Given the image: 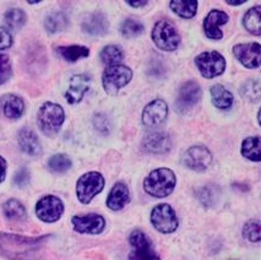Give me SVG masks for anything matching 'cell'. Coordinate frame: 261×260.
<instances>
[{
  "label": "cell",
  "instance_id": "cell-29",
  "mask_svg": "<svg viewBox=\"0 0 261 260\" xmlns=\"http://www.w3.org/2000/svg\"><path fill=\"white\" fill-rule=\"evenodd\" d=\"M99 58H101L102 63H105L107 66L121 64L124 59V52L117 44H108L101 49Z\"/></svg>",
  "mask_w": 261,
  "mask_h": 260
},
{
  "label": "cell",
  "instance_id": "cell-10",
  "mask_svg": "<svg viewBox=\"0 0 261 260\" xmlns=\"http://www.w3.org/2000/svg\"><path fill=\"white\" fill-rule=\"evenodd\" d=\"M129 243L133 248L129 254L130 260H161L154 252L152 242L141 229H134L130 233Z\"/></svg>",
  "mask_w": 261,
  "mask_h": 260
},
{
  "label": "cell",
  "instance_id": "cell-40",
  "mask_svg": "<svg viewBox=\"0 0 261 260\" xmlns=\"http://www.w3.org/2000/svg\"><path fill=\"white\" fill-rule=\"evenodd\" d=\"M14 43V38L11 32L7 27H0V50L9 49Z\"/></svg>",
  "mask_w": 261,
  "mask_h": 260
},
{
  "label": "cell",
  "instance_id": "cell-34",
  "mask_svg": "<svg viewBox=\"0 0 261 260\" xmlns=\"http://www.w3.org/2000/svg\"><path fill=\"white\" fill-rule=\"evenodd\" d=\"M119 31L123 37L133 38V37H138V36H140L141 33H144L145 26L144 23L140 22L139 20L126 19L120 23Z\"/></svg>",
  "mask_w": 261,
  "mask_h": 260
},
{
  "label": "cell",
  "instance_id": "cell-32",
  "mask_svg": "<svg viewBox=\"0 0 261 260\" xmlns=\"http://www.w3.org/2000/svg\"><path fill=\"white\" fill-rule=\"evenodd\" d=\"M241 93L247 101L257 103L260 101L261 91H260V80L259 79H250L245 81L241 87Z\"/></svg>",
  "mask_w": 261,
  "mask_h": 260
},
{
  "label": "cell",
  "instance_id": "cell-18",
  "mask_svg": "<svg viewBox=\"0 0 261 260\" xmlns=\"http://www.w3.org/2000/svg\"><path fill=\"white\" fill-rule=\"evenodd\" d=\"M81 30L86 35L92 37H102L107 35L109 30V21L102 11H93L87 14L81 22Z\"/></svg>",
  "mask_w": 261,
  "mask_h": 260
},
{
  "label": "cell",
  "instance_id": "cell-37",
  "mask_svg": "<svg viewBox=\"0 0 261 260\" xmlns=\"http://www.w3.org/2000/svg\"><path fill=\"white\" fill-rule=\"evenodd\" d=\"M92 122L93 126H95L97 132H99L101 134L108 135L109 133H111L112 123L105 113H96L92 118Z\"/></svg>",
  "mask_w": 261,
  "mask_h": 260
},
{
  "label": "cell",
  "instance_id": "cell-31",
  "mask_svg": "<svg viewBox=\"0 0 261 260\" xmlns=\"http://www.w3.org/2000/svg\"><path fill=\"white\" fill-rule=\"evenodd\" d=\"M4 22L7 23V29L9 30H20L26 25L27 22V14L22 9H10L4 14Z\"/></svg>",
  "mask_w": 261,
  "mask_h": 260
},
{
  "label": "cell",
  "instance_id": "cell-26",
  "mask_svg": "<svg viewBox=\"0 0 261 260\" xmlns=\"http://www.w3.org/2000/svg\"><path fill=\"white\" fill-rule=\"evenodd\" d=\"M243 26L254 36L261 35V7L255 5L245 13L243 17Z\"/></svg>",
  "mask_w": 261,
  "mask_h": 260
},
{
  "label": "cell",
  "instance_id": "cell-13",
  "mask_svg": "<svg viewBox=\"0 0 261 260\" xmlns=\"http://www.w3.org/2000/svg\"><path fill=\"white\" fill-rule=\"evenodd\" d=\"M71 223L75 232L81 235H99L106 228L105 217L95 213L72 216Z\"/></svg>",
  "mask_w": 261,
  "mask_h": 260
},
{
  "label": "cell",
  "instance_id": "cell-4",
  "mask_svg": "<svg viewBox=\"0 0 261 260\" xmlns=\"http://www.w3.org/2000/svg\"><path fill=\"white\" fill-rule=\"evenodd\" d=\"M133 79V70L124 64L107 66L102 74V86L109 96L117 95Z\"/></svg>",
  "mask_w": 261,
  "mask_h": 260
},
{
  "label": "cell",
  "instance_id": "cell-11",
  "mask_svg": "<svg viewBox=\"0 0 261 260\" xmlns=\"http://www.w3.org/2000/svg\"><path fill=\"white\" fill-rule=\"evenodd\" d=\"M36 215L41 221L53 223L60 220L64 214V204L56 195H45L36 204Z\"/></svg>",
  "mask_w": 261,
  "mask_h": 260
},
{
  "label": "cell",
  "instance_id": "cell-22",
  "mask_svg": "<svg viewBox=\"0 0 261 260\" xmlns=\"http://www.w3.org/2000/svg\"><path fill=\"white\" fill-rule=\"evenodd\" d=\"M130 201V192L125 183L118 182L111 189L107 198V206L112 211H119Z\"/></svg>",
  "mask_w": 261,
  "mask_h": 260
},
{
  "label": "cell",
  "instance_id": "cell-20",
  "mask_svg": "<svg viewBox=\"0 0 261 260\" xmlns=\"http://www.w3.org/2000/svg\"><path fill=\"white\" fill-rule=\"evenodd\" d=\"M17 143L20 149L29 156H39L42 153V145L38 135L30 128H22L17 134Z\"/></svg>",
  "mask_w": 261,
  "mask_h": 260
},
{
  "label": "cell",
  "instance_id": "cell-14",
  "mask_svg": "<svg viewBox=\"0 0 261 260\" xmlns=\"http://www.w3.org/2000/svg\"><path fill=\"white\" fill-rule=\"evenodd\" d=\"M233 54L244 68L257 69L260 66L261 52L260 43H257V42L236 44L233 47Z\"/></svg>",
  "mask_w": 261,
  "mask_h": 260
},
{
  "label": "cell",
  "instance_id": "cell-24",
  "mask_svg": "<svg viewBox=\"0 0 261 260\" xmlns=\"http://www.w3.org/2000/svg\"><path fill=\"white\" fill-rule=\"evenodd\" d=\"M212 103L218 110H228L233 106L234 97H233L232 92L228 91L223 85L216 84L210 89Z\"/></svg>",
  "mask_w": 261,
  "mask_h": 260
},
{
  "label": "cell",
  "instance_id": "cell-12",
  "mask_svg": "<svg viewBox=\"0 0 261 260\" xmlns=\"http://www.w3.org/2000/svg\"><path fill=\"white\" fill-rule=\"evenodd\" d=\"M183 162L188 168L195 172L206 171L212 163V153L206 146L194 145L185 151Z\"/></svg>",
  "mask_w": 261,
  "mask_h": 260
},
{
  "label": "cell",
  "instance_id": "cell-23",
  "mask_svg": "<svg viewBox=\"0 0 261 260\" xmlns=\"http://www.w3.org/2000/svg\"><path fill=\"white\" fill-rule=\"evenodd\" d=\"M68 26L69 17L63 11H53V13L48 14L44 19V30L49 35L63 32L64 30L68 29Z\"/></svg>",
  "mask_w": 261,
  "mask_h": 260
},
{
  "label": "cell",
  "instance_id": "cell-38",
  "mask_svg": "<svg viewBox=\"0 0 261 260\" xmlns=\"http://www.w3.org/2000/svg\"><path fill=\"white\" fill-rule=\"evenodd\" d=\"M30 179H31V174H30V171L26 167H21L16 171L14 176V184L19 188H23L27 184L30 183Z\"/></svg>",
  "mask_w": 261,
  "mask_h": 260
},
{
  "label": "cell",
  "instance_id": "cell-30",
  "mask_svg": "<svg viewBox=\"0 0 261 260\" xmlns=\"http://www.w3.org/2000/svg\"><path fill=\"white\" fill-rule=\"evenodd\" d=\"M3 213L8 220L17 221V220H22L26 216V207L20 200L13 198L3 204Z\"/></svg>",
  "mask_w": 261,
  "mask_h": 260
},
{
  "label": "cell",
  "instance_id": "cell-7",
  "mask_svg": "<svg viewBox=\"0 0 261 260\" xmlns=\"http://www.w3.org/2000/svg\"><path fill=\"white\" fill-rule=\"evenodd\" d=\"M195 65L205 79H214L222 75L226 70V59L217 50L202 52L196 56Z\"/></svg>",
  "mask_w": 261,
  "mask_h": 260
},
{
  "label": "cell",
  "instance_id": "cell-33",
  "mask_svg": "<svg viewBox=\"0 0 261 260\" xmlns=\"http://www.w3.org/2000/svg\"><path fill=\"white\" fill-rule=\"evenodd\" d=\"M72 162L65 153H57L48 160V168L53 173H65L71 168Z\"/></svg>",
  "mask_w": 261,
  "mask_h": 260
},
{
  "label": "cell",
  "instance_id": "cell-25",
  "mask_svg": "<svg viewBox=\"0 0 261 260\" xmlns=\"http://www.w3.org/2000/svg\"><path fill=\"white\" fill-rule=\"evenodd\" d=\"M60 58L69 63H75L77 60L87 58L90 56V49L81 44H71V46H62L56 49Z\"/></svg>",
  "mask_w": 261,
  "mask_h": 260
},
{
  "label": "cell",
  "instance_id": "cell-28",
  "mask_svg": "<svg viewBox=\"0 0 261 260\" xmlns=\"http://www.w3.org/2000/svg\"><path fill=\"white\" fill-rule=\"evenodd\" d=\"M172 11L177 14L179 17L183 19H193L198 13V5L199 3L196 0H187V2H181V0H173L169 3Z\"/></svg>",
  "mask_w": 261,
  "mask_h": 260
},
{
  "label": "cell",
  "instance_id": "cell-1",
  "mask_svg": "<svg viewBox=\"0 0 261 260\" xmlns=\"http://www.w3.org/2000/svg\"><path fill=\"white\" fill-rule=\"evenodd\" d=\"M47 238L48 236L35 238L0 232V250L11 260H30V255L38 252Z\"/></svg>",
  "mask_w": 261,
  "mask_h": 260
},
{
  "label": "cell",
  "instance_id": "cell-36",
  "mask_svg": "<svg viewBox=\"0 0 261 260\" xmlns=\"http://www.w3.org/2000/svg\"><path fill=\"white\" fill-rule=\"evenodd\" d=\"M13 76L11 59L7 54H0V85L8 83Z\"/></svg>",
  "mask_w": 261,
  "mask_h": 260
},
{
  "label": "cell",
  "instance_id": "cell-21",
  "mask_svg": "<svg viewBox=\"0 0 261 260\" xmlns=\"http://www.w3.org/2000/svg\"><path fill=\"white\" fill-rule=\"evenodd\" d=\"M0 107L9 119H19L25 112V102L15 93H7L0 98Z\"/></svg>",
  "mask_w": 261,
  "mask_h": 260
},
{
  "label": "cell",
  "instance_id": "cell-19",
  "mask_svg": "<svg viewBox=\"0 0 261 260\" xmlns=\"http://www.w3.org/2000/svg\"><path fill=\"white\" fill-rule=\"evenodd\" d=\"M229 21V16L227 13L222 10H211L210 13L206 15L204 19V32L205 36L208 39H214V41H218V39L223 38V32L221 30V26L226 25Z\"/></svg>",
  "mask_w": 261,
  "mask_h": 260
},
{
  "label": "cell",
  "instance_id": "cell-9",
  "mask_svg": "<svg viewBox=\"0 0 261 260\" xmlns=\"http://www.w3.org/2000/svg\"><path fill=\"white\" fill-rule=\"evenodd\" d=\"M151 223L161 233L169 235L177 231L178 217L174 209L168 204L156 205L151 211Z\"/></svg>",
  "mask_w": 261,
  "mask_h": 260
},
{
  "label": "cell",
  "instance_id": "cell-3",
  "mask_svg": "<svg viewBox=\"0 0 261 260\" xmlns=\"http://www.w3.org/2000/svg\"><path fill=\"white\" fill-rule=\"evenodd\" d=\"M65 120V112L60 105L44 102L37 112L38 128L49 138L57 137Z\"/></svg>",
  "mask_w": 261,
  "mask_h": 260
},
{
  "label": "cell",
  "instance_id": "cell-15",
  "mask_svg": "<svg viewBox=\"0 0 261 260\" xmlns=\"http://www.w3.org/2000/svg\"><path fill=\"white\" fill-rule=\"evenodd\" d=\"M92 77L89 74H75L69 80V87L65 91V99L69 105H77L83 101L90 90Z\"/></svg>",
  "mask_w": 261,
  "mask_h": 260
},
{
  "label": "cell",
  "instance_id": "cell-44",
  "mask_svg": "<svg viewBox=\"0 0 261 260\" xmlns=\"http://www.w3.org/2000/svg\"><path fill=\"white\" fill-rule=\"evenodd\" d=\"M38 3H41V2H39V0L38 2H29V4H38Z\"/></svg>",
  "mask_w": 261,
  "mask_h": 260
},
{
  "label": "cell",
  "instance_id": "cell-35",
  "mask_svg": "<svg viewBox=\"0 0 261 260\" xmlns=\"http://www.w3.org/2000/svg\"><path fill=\"white\" fill-rule=\"evenodd\" d=\"M260 232L261 226L257 219L250 220L243 227V236H244V238L249 242H253V243H259L260 242Z\"/></svg>",
  "mask_w": 261,
  "mask_h": 260
},
{
  "label": "cell",
  "instance_id": "cell-8",
  "mask_svg": "<svg viewBox=\"0 0 261 260\" xmlns=\"http://www.w3.org/2000/svg\"><path fill=\"white\" fill-rule=\"evenodd\" d=\"M202 97V90L199 83L194 80H188L178 90V96L175 99V111L179 114H187L199 103Z\"/></svg>",
  "mask_w": 261,
  "mask_h": 260
},
{
  "label": "cell",
  "instance_id": "cell-5",
  "mask_svg": "<svg viewBox=\"0 0 261 260\" xmlns=\"http://www.w3.org/2000/svg\"><path fill=\"white\" fill-rule=\"evenodd\" d=\"M152 41L161 50L173 52L180 44V36L174 23L169 20H160L152 29Z\"/></svg>",
  "mask_w": 261,
  "mask_h": 260
},
{
  "label": "cell",
  "instance_id": "cell-6",
  "mask_svg": "<svg viewBox=\"0 0 261 260\" xmlns=\"http://www.w3.org/2000/svg\"><path fill=\"white\" fill-rule=\"evenodd\" d=\"M105 177L99 172H87L77 179L76 195L81 204H90L105 188Z\"/></svg>",
  "mask_w": 261,
  "mask_h": 260
},
{
  "label": "cell",
  "instance_id": "cell-17",
  "mask_svg": "<svg viewBox=\"0 0 261 260\" xmlns=\"http://www.w3.org/2000/svg\"><path fill=\"white\" fill-rule=\"evenodd\" d=\"M168 116V105L163 99L157 98L146 105L142 111L141 120L146 128H154L167 119Z\"/></svg>",
  "mask_w": 261,
  "mask_h": 260
},
{
  "label": "cell",
  "instance_id": "cell-42",
  "mask_svg": "<svg viewBox=\"0 0 261 260\" xmlns=\"http://www.w3.org/2000/svg\"><path fill=\"white\" fill-rule=\"evenodd\" d=\"M126 4L132 5L133 8H141V7H145V5H147L148 2H146V0H144V2H132V0H127Z\"/></svg>",
  "mask_w": 261,
  "mask_h": 260
},
{
  "label": "cell",
  "instance_id": "cell-39",
  "mask_svg": "<svg viewBox=\"0 0 261 260\" xmlns=\"http://www.w3.org/2000/svg\"><path fill=\"white\" fill-rule=\"evenodd\" d=\"M196 196L201 204L206 205V206H211L215 202V192L210 187H204V188H200L196 193Z\"/></svg>",
  "mask_w": 261,
  "mask_h": 260
},
{
  "label": "cell",
  "instance_id": "cell-27",
  "mask_svg": "<svg viewBox=\"0 0 261 260\" xmlns=\"http://www.w3.org/2000/svg\"><path fill=\"white\" fill-rule=\"evenodd\" d=\"M260 137H249L244 139L242 143L241 152L247 160L254 162L261 161V150H260Z\"/></svg>",
  "mask_w": 261,
  "mask_h": 260
},
{
  "label": "cell",
  "instance_id": "cell-41",
  "mask_svg": "<svg viewBox=\"0 0 261 260\" xmlns=\"http://www.w3.org/2000/svg\"><path fill=\"white\" fill-rule=\"evenodd\" d=\"M7 169H8V163L7 160L3 156H0V183H3L7 178Z\"/></svg>",
  "mask_w": 261,
  "mask_h": 260
},
{
  "label": "cell",
  "instance_id": "cell-16",
  "mask_svg": "<svg viewBox=\"0 0 261 260\" xmlns=\"http://www.w3.org/2000/svg\"><path fill=\"white\" fill-rule=\"evenodd\" d=\"M172 147V138L166 132L148 133L142 139V150L147 153H168Z\"/></svg>",
  "mask_w": 261,
  "mask_h": 260
},
{
  "label": "cell",
  "instance_id": "cell-2",
  "mask_svg": "<svg viewBox=\"0 0 261 260\" xmlns=\"http://www.w3.org/2000/svg\"><path fill=\"white\" fill-rule=\"evenodd\" d=\"M177 184V177L172 169L156 168L148 173L144 180V189L153 198H166L171 195Z\"/></svg>",
  "mask_w": 261,
  "mask_h": 260
},
{
  "label": "cell",
  "instance_id": "cell-43",
  "mask_svg": "<svg viewBox=\"0 0 261 260\" xmlns=\"http://www.w3.org/2000/svg\"><path fill=\"white\" fill-rule=\"evenodd\" d=\"M227 4L228 5H232V7H238V5H242L244 4L245 0H238V2H234V0H227Z\"/></svg>",
  "mask_w": 261,
  "mask_h": 260
}]
</instances>
